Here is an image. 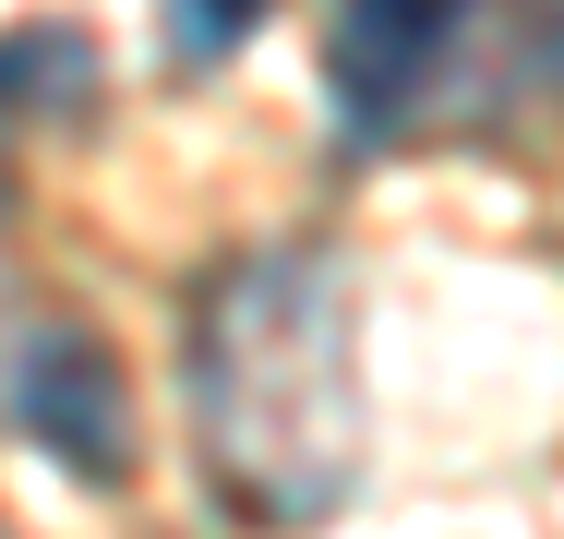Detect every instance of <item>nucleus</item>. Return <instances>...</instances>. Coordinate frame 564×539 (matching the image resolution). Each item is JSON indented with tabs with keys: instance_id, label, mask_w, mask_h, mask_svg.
I'll return each instance as SVG.
<instances>
[{
	"instance_id": "nucleus-1",
	"label": "nucleus",
	"mask_w": 564,
	"mask_h": 539,
	"mask_svg": "<svg viewBox=\"0 0 564 539\" xmlns=\"http://www.w3.org/2000/svg\"><path fill=\"white\" fill-rule=\"evenodd\" d=\"M193 420L205 468L252 516H325L360 468V372H348L337 264L252 252L193 323Z\"/></svg>"
},
{
	"instance_id": "nucleus-3",
	"label": "nucleus",
	"mask_w": 564,
	"mask_h": 539,
	"mask_svg": "<svg viewBox=\"0 0 564 539\" xmlns=\"http://www.w3.org/2000/svg\"><path fill=\"white\" fill-rule=\"evenodd\" d=\"M456 12L468 0H337V36H325V85H337V120L372 144L397 108L421 97V73L445 61Z\"/></svg>"
},
{
	"instance_id": "nucleus-2",
	"label": "nucleus",
	"mask_w": 564,
	"mask_h": 539,
	"mask_svg": "<svg viewBox=\"0 0 564 539\" xmlns=\"http://www.w3.org/2000/svg\"><path fill=\"white\" fill-rule=\"evenodd\" d=\"M12 431L73 480H132V396L85 323H36L12 348Z\"/></svg>"
},
{
	"instance_id": "nucleus-4",
	"label": "nucleus",
	"mask_w": 564,
	"mask_h": 539,
	"mask_svg": "<svg viewBox=\"0 0 564 539\" xmlns=\"http://www.w3.org/2000/svg\"><path fill=\"white\" fill-rule=\"evenodd\" d=\"M264 12H276V0H169V61H181V73H205V61H228Z\"/></svg>"
}]
</instances>
